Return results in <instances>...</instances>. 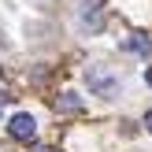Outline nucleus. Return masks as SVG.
I'll use <instances>...</instances> for the list:
<instances>
[{"label":"nucleus","instance_id":"obj_1","mask_svg":"<svg viewBox=\"0 0 152 152\" xmlns=\"http://www.w3.org/2000/svg\"><path fill=\"white\" fill-rule=\"evenodd\" d=\"M86 82H89V89L100 93V96H115V93H119V78L108 71V67H100V63H93V67L86 71Z\"/></svg>","mask_w":152,"mask_h":152},{"label":"nucleus","instance_id":"obj_2","mask_svg":"<svg viewBox=\"0 0 152 152\" xmlns=\"http://www.w3.org/2000/svg\"><path fill=\"white\" fill-rule=\"evenodd\" d=\"M7 134H11L15 141H34V137H37V123H34V115H26V111L11 115V123H7Z\"/></svg>","mask_w":152,"mask_h":152},{"label":"nucleus","instance_id":"obj_3","mask_svg":"<svg viewBox=\"0 0 152 152\" xmlns=\"http://www.w3.org/2000/svg\"><path fill=\"white\" fill-rule=\"evenodd\" d=\"M78 19H82V26L100 30V26H104V0H86L82 11H78Z\"/></svg>","mask_w":152,"mask_h":152},{"label":"nucleus","instance_id":"obj_4","mask_svg":"<svg viewBox=\"0 0 152 152\" xmlns=\"http://www.w3.org/2000/svg\"><path fill=\"white\" fill-rule=\"evenodd\" d=\"M56 111H63V115H74V111H82V100H78V93H59V100H56Z\"/></svg>","mask_w":152,"mask_h":152},{"label":"nucleus","instance_id":"obj_5","mask_svg":"<svg viewBox=\"0 0 152 152\" xmlns=\"http://www.w3.org/2000/svg\"><path fill=\"white\" fill-rule=\"evenodd\" d=\"M126 48H130V52H141V56H152V41H148L145 34H130Z\"/></svg>","mask_w":152,"mask_h":152},{"label":"nucleus","instance_id":"obj_6","mask_svg":"<svg viewBox=\"0 0 152 152\" xmlns=\"http://www.w3.org/2000/svg\"><path fill=\"white\" fill-rule=\"evenodd\" d=\"M7 104H11V93H7V89H0V111H4Z\"/></svg>","mask_w":152,"mask_h":152},{"label":"nucleus","instance_id":"obj_7","mask_svg":"<svg viewBox=\"0 0 152 152\" xmlns=\"http://www.w3.org/2000/svg\"><path fill=\"white\" fill-rule=\"evenodd\" d=\"M145 126H148V134H152V111H148V115H145Z\"/></svg>","mask_w":152,"mask_h":152},{"label":"nucleus","instance_id":"obj_8","mask_svg":"<svg viewBox=\"0 0 152 152\" xmlns=\"http://www.w3.org/2000/svg\"><path fill=\"white\" fill-rule=\"evenodd\" d=\"M145 82H148V86H152V67H148V71H145Z\"/></svg>","mask_w":152,"mask_h":152},{"label":"nucleus","instance_id":"obj_9","mask_svg":"<svg viewBox=\"0 0 152 152\" xmlns=\"http://www.w3.org/2000/svg\"><path fill=\"white\" fill-rule=\"evenodd\" d=\"M41 152H52V148H41Z\"/></svg>","mask_w":152,"mask_h":152}]
</instances>
